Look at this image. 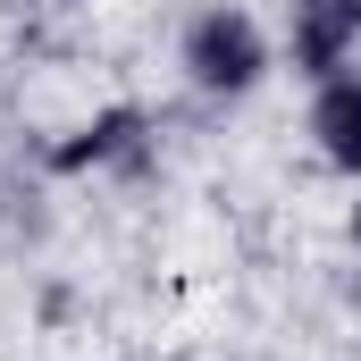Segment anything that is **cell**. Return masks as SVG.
<instances>
[{"mask_svg":"<svg viewBox=\"0 0 361 361\" xmlns=\"http://www.w3.org/2000/svg\"><path fill=\"white\" fill-rule=\"evenodd\" d=\"M311 135L328 152V169L361 177V76H328L319 101H311Z\"/></svg>","mask_w":361,"mask_h":361,"instance_id":"cell-2","label":"cell"},{"mask_svg":"<svg viewBox=\"0 0 361 361\" xmlns=\"http://www.w3.org/2000/svg\"><path fill=\"white\" fill-rule=\"evenodd\" d=\"M353 235H361V210H353Z\"/></svg>","mask_w":361,"mask_h":361,"instance_id":"cell-5","label":"cell"},{"mask_svg":"<svg viewBox=\"0 0 361 361\" xmlns=\"http://www.w3.org/2000/svg\"><path fill=\"white\" fill-rule=\"evenodd\" d=\"M353 34H361V17L345 8V0H294V59H302L311 76H328Z\"/></svg>","mask_w":361,"mask_h":361,"instance_id":"cell-3","label":"cell"},{"mask_svg":"<svg viewBox=\"0 0 361 361\" xmlns=\"http://www.w3.org/2000/svg\"><path fill=\"white\" fill-rule=\"evenodd\" d=\"M261 68H269V42L244 8H202L185 25V76L202 92H244V85H261Z\"/></svg>","mask_w":361,"mask_h":361,"instance_id":"cell-1","label":"cell"},{"mask_svg":"<svg viewBox=\"0 0 361 361\" xmlns=\"http://www.w3.org/2000/svg\"><path fill=\"white\" fill-rule=\"evenodd\" d=\"M345 8H353V17H361V0H345Z\"/></svg>","mask_w":361,"mask_h":361,"instance_id":"cell-4","label":"cell"}]
</instances>
